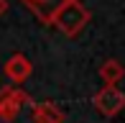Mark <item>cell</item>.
<instances>
[{"label": "cell", "mask_w": 125, "mask_h": 123, "mask_svg": "<svg viewBox=\"0 0 125 123\" xmlns=\"http://www.w3.org/2000/svg\"><path fill=\"white\" fill-rule=\"evenodd\" d=\"M89 18H92V13H89L79 0H69V3L51 18V26H56L64 36H77V33L89 23Z\"/></svg>", "instance_id": "6da1fadb"}, {"label": "cell", "mask_w": 125, "mask_h": 123, "mask_svg": "<svg viewBox=\"0 0 125 123\" xmlns=\"http://www.w3.org/2000/svg\"><path fill=\"white\" fill-rule=\"evenodd\" d=\"M31 95L23 87L15 85H3L0 87V123H13L18 118V113L23 110V105H31Z\"/></svg>", "instance_id": "7a4b0ae2"}, {"label": "cell", "mask_w": 125, "mask_h": 123, "mask_svg": "<svg viewBox=\"0 0 125 123\" xmlns=\"http://www.w3.org/2000/svg\"><path fill=\"white\" fill-rule=\"evenodd\" d=\"M92 103L97 108V113H102L105 118H112V115H117L125 108V92H120L115 85H105L102 90L94 92Z\"/></svg>", "instance_id": "3957f363"}, {"label": "cell", "mask_w": 125, "mask_h": 123, "mask_svg": "<svg viewBox=\"0 0 125 123\" xmlns=\"http://www.w3.org/2000/svg\"><path fill=\"white\" fill-rule=\"evenodd\" d=\"M3 72H5V77L10 80V85H15V87H18L21 82H26L28 77L33 74V62L28 59L26 54H13V57L5 62Z\"/></svg>", "instance_id": "277c9868"}, {"label": "cell", "mask_w": 125, "mask_h": 123, "mask_svg": "<svg viewBox=\"0 0 125 123\" xmlns=\"http://www.w3.org/2000/svg\"><path fill=\"white\" fill-rule=\"evenodd\" d=\"M66 3H69V0H23L26 8L31 10L41 23H49V26H51V18H54Z\"/></svg>", "instance_id": "5b68a950"}, {"label": "cell", "mask_w": 125, "mask_h": 123, "mask_svg": "<svg viewBox=\"0 0 125 123\" xmlns=\"http://www.w3.org/2000/svg\"><path fill=\"white\" fill-rule=\"evenodd\" d=\"M31 123H64V113L54 103H31Z\"/></svg>", "instance_id": "8992f818"}, {"label": "cell", "mask_w": 125, "mask_h": 123, "mask_svg": "<svg viewBox=\"0 0 125 123\" xmlns=\"http://www.w3.org/2000/svg\"><path fill=\"white\" fill-rule=\"evenodd\" d=\"M97 74H100V80L105 82V85H115V87H117V82L125 77V67H123L117 59H105V62L100 64Z\"/></svg>", "instance_id": "52a82bcc"}, {"label": "cell", "mask_w": 125, "mask_h": 123, "mask_svg": "<svg viewBox=\"0 0 125 123\" xmlns=\"http://www.w3.org/2000/svg\"><path fill=\"white\" fill-rule=\"evenodd\" d=\"M8 13V0H0V18Z\"/></svg>", "instance_id": "ba28073f"}]
</instances>
